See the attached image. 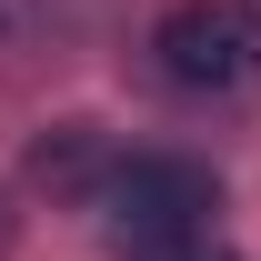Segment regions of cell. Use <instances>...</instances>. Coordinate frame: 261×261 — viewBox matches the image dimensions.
<instances>
[{
  "mask_svg": "<svg viewBox=\"0 0 261 261\" xmlns=\"http://www.w3.org/2000/svg\"><path fill=\"white\" fill-rule=\"evenodd\" d=\"M251 10H261V0H251Z\"/></svg>",
  "mask_w": 261,
  "mask_h": 261,
  "instance_id": "cell-7",
  "label": "cell"
},
{
  "mask_svg": "<svg viewBox=\"0 0 261 261\" xmlns=\"http://www.w3.org/2000/svg\"><path fill=\"white\" fill-rule=\"evenodd\" d=\"M61 20V0H0V40H40Z\"/></svg>",
  "mask_w": 261,
  "mask_h": 261,
  "instance_id": "cell-5",
  "label": "cell"
},
{
  "mask_svg": "<svg viewBox=\"0 0 261 261\" xmlns=\"http://www.w3.org/2000/svg\"><path fill=\"white\" fill-rule=\"evenodd\" d=\"M121 261H241L221 231H181V241H130Z\"/></svg>",
  "mask_w": 261,
  "mask_h": 261,
  "instance_id": "cell-4",
  "label": "cell"
},
{
  "mask_svg": "<svg viewBox=\"0 0 261 261\" xmlns=\"http://www.w3.org/2000/svg\"><path fill=\"white\" fill-rule=\"evenodd\" d=\"M151 61H161L171 91L221 100L241 81H261V10L251 0H181V10H161V31H151Z\"/></svg>",
  "mask_w": 261,
  "mask_h": 261,
  "instance_id": "cell-1",
  "label": "cell"
},
{
  "mask_svg": "<svg viewBox=\"0 0 261 261\" xmlns=\"http://www.w3.org/2000/svg\"><path fill=\"white\" fill-rule=\"evenodd\" d=\"M10 231H20V211H10V191H0V251H10Z\"/></svg>",
  "mask_w": 261,
  "mask_h": 261,
  "instance_id": "cell-6",
  "label": "cell"
},
{
  "mask_svg": "<svg viewBox=\"0 0 261 261\" xmlns=\"http://www.w3.org/2000/svg\"><path fill=\"white\" fill-rule=\"evenodd\" d=\"M111 171H121V161H100V130H91V121H61V130L31 151V181H50V191H70V201H100Z\"/></svg>",
  "mask_w": 261,
  "mask_h": 261,
  "instance_id": "cell-3",
  "label": "cell"
},
{
  "mask_svg": "<svg viewBox=\"0 0 261 261\" xmlns=\"http://www.w3.org/2000/svg\"><path fill=\"white\" fill-rule=\"evenodd\" d=\"M221 211V181L181 151H130L111 171V191H100V231H111V251L130 241H181V231H211Z\"/></svg>",
  "mask_w": 261,
  "mask_h": 261,
  "instance_id": "cell-2",
  "label": "cell"
}]
</instances>
